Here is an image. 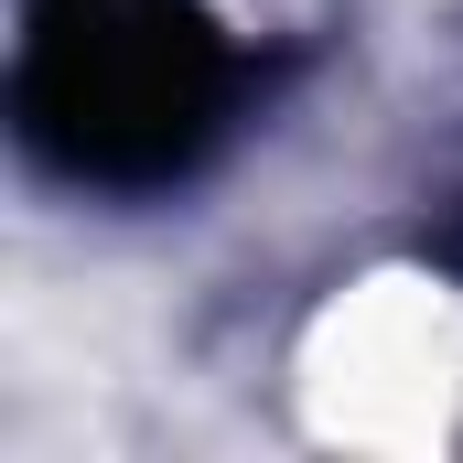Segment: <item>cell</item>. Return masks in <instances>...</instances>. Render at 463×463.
Returning a JSON list of instances; mask_svg holds the SVG:
<instances>
[{"label": "cell", "instance_id": "cell-1", "mask_svg": "<svg viewBox=\"0 0 463 463\" xmlns=\"http://www.w3.org/2000/svg\"><path fill=\"white\" fill-rule=\"evenodd\" d=\"M302 399L335 442H377V453L442 442L463 399V324L442 280H355L302 345Z\"/></svg>", "mask_w": 463, "mask_h": 463}]
</instances>
